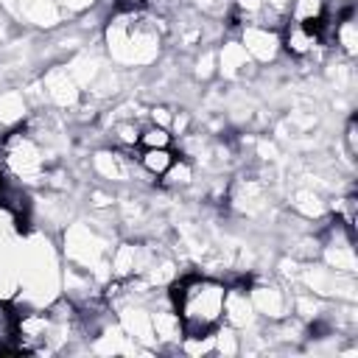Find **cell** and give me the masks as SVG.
I'll return each instance as SVG.
<instances>
[{"label":"cell","instance_id":"6da1fadb","mask_svg":"<svg viewBox=\"0 0 358 358\" xmlns=\"http://www.w3.org/2000/svg\"><path fill=\"white\" fill-rule=\"evenodd\" d=\"M171 302L187 338H207L224 316L227 288L210 277L187 274L171 288Z\"/></svg>","mask_w":358,"mask_h":358},{"label":"cell","instance_id":"7a4b0ae2","mask_svg":"<svg viewBox=\"0 0 358 358\" xmlns=\"http://www.w3.org/2000/svg\"><path fill=\"white\" fill-rule=\"evenodd\" d=\"M282 42H285L288 53H294V56H302V53H308V50H310V48H313L319 39H316L313 34H308L302 22H291V25L285 28V36H282Z\"/></svg>","mask_w":358,"mask_h":358},{"label":"cell","instance_id":"3957f363","mask_svg":"<svg viewBox=\"0 0 358 358\" xmlns=\"http://www.w3.org/2000/svg\"><path fill=\"white\" fill-rule=\"evenodd\" d=\"M140 162H143V165H145L151 173L162 176V173H168V171L173 168L176 154L171 151V145H165V148H145V154L140 157Z\"/></svg>","mask_w":358,"mask_h":358},{"label":"cell","instance_id":"277c9868","mask_svg":"<svg viewBox=\"0 0 358 358\" xmlns=\"http://www.w3.org/2000/svg\"><path fill=\"white\" fill-rule=\"evenodd\" d=\"M140 145H145V148H165V145H171V134L165 129H148V131H143Z\"/></svg>","mask_w":358,"mask_h":358},{"label":"cell","instance_id":"5b68a950","mask_svg":"<svg viewBox=\"0 0 358 358\" xmlns=\"http://www.w3.org/2000/svg\"><path fill=\"white\" fill-rule=\"evenodd\" d=\"M143 6H145V0H117L115 3L117 11H134V8H143Z\"/></svg>","mask_w":358,"mask_h":358},{"label":"cell","instance_id":"8992f818","mask_svg":"<svg viewBox=\"0 0 358 358\" xmlns=\"http://www.w3.org/2000/svg\"><path fill=\"white\" fill-rule=\"evenodd\" d=\"M8 190H11V187H8V182H6V176H3V168H0V204H3V199L8 196Z\"/></svg>","mask_w":358,"mask_h":358}]
</instances>
